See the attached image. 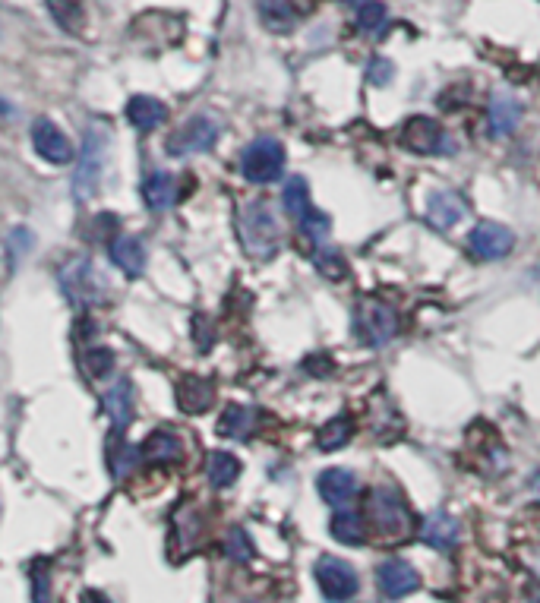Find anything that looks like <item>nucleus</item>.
Wrapping results in <instances>:
<instances>
[{
  "label": "nucleus",
  "instance_id": "nucleus-1",
  "mask_svg": "<svg viewBox=\"0 0 540 603\" xmlns=\"http://www.w3.org/2000/svg\"><path fill=\"white\" fill-rule=\"evenodd\" d=\"M108 146H111V133L108 127L95 124L86 130L83 149L76 152V174H73V196L79 203H89V199L102 187V171L108 162Z\"/></svg>",
  "mask_w": 540,
  "mask_h": 603
},
{
  "label": "nucleus",
  "instance_id": "nucleus-2",
  "mask_svg": "<svg viewBox=\"0 0 540 603\" xmlns=\"http://www.w3.org/2000/svg\"><path fill=\"white\" fill-rule=\"evenodd\" d=\"M240 240H244V247L253 259H272L278 253L282 231H278V221L266 199H253L240 212Z\"/></svg>",
  "mask_w": 540,
  "mask_h": 603
},
{
  "label": "nucleus",
  "instance_id": "nucleus-3",
  "mask_svg": "<svg viewBox=\"0 0 540 603\" xmlns=\"http://www.w3.org/2000/svg\"><path fill=\"white\" fill-rule=\"evenodd\" d=\"M354 335L367 348H386L398 335V313L386 300L364 297L354 307Z\"/></svg>",
  "mask_w": 540,
  "mask_h": 603
},
{
  "label": "nucleus",
  "instance_id": "nucleus-4",
  "mask_svg": "<svg viewBox=\"0 0 540 603\" xmlns=\"http://www.w3.org/2000/svg\"><path fill=\"white\" fill-rule=\"evenodd\" d=\"M240 174L250 184H275L285 174V146L272 136H259L240 155Z\"/></svg>",
  "mask_w": 540,
  "mask_h": 603
},
{
  "label": "nucleus",
  "instance_id": "nucleus-5",
  "mask_svg": "<svg viewBox=\"0 0 540 603\" xmlns=\"http://www.w3.org/2000/svg\"><path fill=\"white\" fill-rule=\"evenodd\" d=\"M367 509H370L373 528L383 534V537L402 540V537L411 534V512H408V506H405V499L398 496L392 487H386V484L373 487L370 506H367Z\"/></svg>",
  "mask_w": 540,
  "mask_h": 603
},
{
  "label": "nucleus",
  "instance_id": "nucleus-6",
  "mask_svg": "<svg viewBox=\"0 0 540 603\" xmlns=\"http://www.w3.org/2000/svg\"><path fill=\"white\" fill-rule=\"evenodd\" d=\"M316 585L329 603H345L357 594L360 581H357V572L348 566L345 559L323 556L316 562Z\"/></svg>",
  "mask_w": 540,
  "mask_h": 603
},
{
  "label": "nucleus",
  "instance_id": "nucleus-7",
  "mask_svg": "<svg viewBox=\"0 0 540 603\" xmlns=\"http://www.w3.org/2000/svg\"><path fill=\"white\" fill-rule=\"evenodd\" d=\"M218 136H222V127H218L212 117L196 114L180 130H174V136L168 139V155L184 158L193 152H209L218 143Z\"/></svg>",
  "mask_w": 540,
  "mask_h": 603
},
{
  "label": "nucleus",
  "instance_id": "nucleus-8",
  "mask_svg": "<svg viewBox=\"0 0 540 603\" xmlns=\"http://www.w3.org/2000/svg\"><path fill=\"white\" fill-rule=\"evenodd\" d=\"M402 143L417 155H452L455 152L452 136L430 117H411L402 130Z\"/></svg>",
  "mask_w": 540,
  "mask_h": 603
},
{
  "label": "nucleus",
  "instance_id": "nucleus-9",
  "mask_svg": "<svg viewBox=\"0 0 540 603\" xmlns=\"http://www.w3.org/2000/svg\"><path fill=\"white\" fill-rule=\"evenodd\" d=\"M32 149L48 165H70L73 155H76L70 136L60 130L54 120H48V117L35 120V124H32Z\"/></svg>",
  "mask_w": 540,
  "mask_h": 603
},
{
  "label": "nucleus",
  "instance_id": "nucleus-10",
  "mask_svg": "<svg viewBox=\"0 0 540 603\" xmlns=\"http://www.w3.org/2000/svg\"><path fill=\"white\" fill-rule=\"evenodd\" d=\"M60 288H64V294L79 307L98 304V275L86 256L67 259V263L60 266Z\"/></svg>",
  "mask_w": 540,
  "mask_h": 603
},
{
  "label": "nucleus",
  "instance_id": "nucleus-11",
  "mask_svg": "<svg viewBox=\"0 0 540 603\" xmlns=\"http://www.w3.org/2000/svg\"><path fill=\"white\" fill-rule=\"evenodd\" d=\"M468 247L477 259H503L515 247V234L499 221H480L468 237Z\"/></svg>",
  "mask_w": 540,
  "mask_h": 603
},
{
  "label": "nucleus",
  "instance_id": "nucleus-12",
  "mask_svg": "<svg viewBox=\"0 0 540 603\" xmlns=\"http://www.w3.org/2000/svg\"><path fill=\"white\" fill-rule=\"evenodd\" d=\"M316 4L319 0H256V10L269 29L288 32L300 23V19H307L316 10Z\"/></svg>",
  "mask_w": 540,
  "mask_h": 603
},
{
  "label": "nucleus",
  "instance_id": "nucleus-13",
  "mask_svg": "<svg viewBox=\"0 0 540 603\" xmlns=\"http://www.w3.org/2000/svg\"><path fill=\"white\" fill-rule=\"evenodd\" d=\"M376 585L379 591H383L386 597L398 600V597H408L420 588V578L414 572L411 562L405 559H383L376 569Z\"/></svg>",
  "mask_w": 540,
  "mask_h": 603
},
{
  "label": "nucleus",
  "instance_id": "nucleus-14",
  "mask_svg": "<svg viewBox=\"0 0 540 603\" xmlns=\"http://www.w3.org/2000/svg\"><path fill=\"white\" fill-rule=\"evenodd\" d=\"M420 540H424L427 547L439 550V553H449L458 547V537H462V528H458V521L446 512H430L424 521H420L417 528Z\"/></svg>",
  "mask_w": 540,
  "mask_h": 603
},
{
  "label": "nucleus",
  "instance_id": "nucleus-15",
  "mask_svg": "<svg viewBox=\"0 0 540 603\" xmlns=\"http://www.w3.org/2000/svg\"><path fill=\"white\" fill-rule=\"evenodd\" d=\"M180 455H184V442L171 430H155L143 439V446H139V458L152 468H168L174 461H180Z\"/></svg>",
  "mask_w": 540,
  "mask_h": 603
},
{
  "label": "nucleus",
  "instance_id": "nucleus-16",
  "mask_svg": "<svg viewBox=\"0 0 540 603\" xmlns=\"http://www.w3.org/2000/svg\"><path fill=\"white\" fill-rule=\"evenodd\" d=\"M108 253H111V263L124 275L139 278V275L146 272V250H143V244H139V237H127V234L124 237H114Z\"/></svg>",
  "mask_w": 540,
  "mask_h": 603
},
{
  "label": "nucleus",
  "instance_id": "nucleus-17",
  "mask_svg": "<svg viewBox=\"0 0 540 603\" xmlns=\"http://www.w3.org/2000/svg\"><path fill=\"white\" fill-rule=\"evenodd\" d=\"M465 212H468V203L458 193H433L430 196L427 218H430V225L439 228V231L455 228L458 221L465 218Z\"/></svg>",
  "mask_w": 540,
  "mask_h": 603
},
{
  "label": "nucleus",
  "instance_id": "nucleus-18",
  "mask_svg": "<svg viewBox=\"0 0 540 603\" xmlns=\"http://www.w3.org/2000/svg\"><path fill=\"white\" fill-rule=\"evenodd\" d=\"M316 490L329 502V506H345V502L357 493V477L348 468H329V471L319 474Z\"/></svg>",
  "mask_w": 540,
  "mask_h": 603
},
{
  "label": "nucleus",
  "instance_id": "nucleus-19",
  "mask_svg": "<svg viewBox=\"0 0 540 603\" xmlns=\"http://www.w3.org/2000/svg\"><path fill=\"white\" fill-rule=\"evenodd\" d=\"M212 398H215V386L209 383V379H203V376H184V379L177 383L180 411H187V414H203V411H209Z\"/></svg>",
  "mask_w": 540,
  "mask_h": 603
},
{
  "label": "nucleus",
  "instance_id": "nucleus-20",
  "mask_svg": "<svg viewBox=\"0 0 540 603\" xmlns=\"http://www.w3.org/2000/svg\"><path fill=\"white\" fill-rule=\"evenodd\" d=\"M127 120L136 130H155L168 120V108L152 95H133L127 102Z\"/></svg>",
  "mask_w": 540,
  "mask_h": 603
},
{
  "label": "nucleus",
  "instance_id": "nucleus-21",
  "mask_svg": "<svg viewBox=\"0 0 540 603\" xmlns=\"http://www.w3.org/2000/svg\"><path fill=\"white\" fill-rule=\"evenodd\" d=\"M174 199H177L174 177H171L168 171H152V174L146 177V184H143V203H146V209L165 212V209L174 206Z\"/></svg>",
  "mask_w": 540,
  "mask_h": 603
},
{
  "label": "nucleus",
  "instance_id": "nucleus-22",
  "mask_svg": "<svg viewBox=\"0 0 540 603\" xmlns=\"http://www.w3.org/2000/svg\"><path fill=\"white\" fill-rule=\"evenodd\" d=\"M518 120H522V105H518L515 98H509V95L493 98V105H490V136L503 139V136L515 133Z\"/></svg>",
  "mask_w": 540,
  "mask_h": 603
},
{
  "label": "nucleus",
  "instance_id": "nucleus-23",
  "mask_svg": "<svg viewBox=\"0 0 540 603\" xmlns=\"http://www.w3.org/2000/svg\"><path fill=\"white\" fill-rule=\"evenodd\" d=\"M45 7L54 16V23L64 32L79 35L86 29V10H83L79 0H45Z\"/></svg>",
  "mask_w": 540,
  "mask_h": 603
},
{
  "label": "nucleus",
  "instance_id": "nucleus-24",
  "mask_svg": "<svg viewBox=\"0 0 540 603\" xmlns=\"http://www.w3.org/2000/svg\"><path fill=\"white\" fill-rule=\"evenodd\" d=\"M240 461H237V455H231V452H212V458H209V468H206V474H209V484L215 487V490H228V487H234L237 484V477H240Z\"/></svg>",
  "mask_w": 540,
  "mask_h": 603
},
{
  "label": "nucleus",
  "instance_id": "nucleus-25",
  "mask_svg": "<svg viewBox=\"0 0 540 603\" xmlns=\"http://www.w3.org/2000/svg\"><path fill=\"white\" fill-rule=\"evenodd\" d=\"M282 206H285V212H288L291 218H297V221H304V218L313 212L310 187H307V180L300 177V174L288 177V184H285V190H282Z\"/></svg>",
  "mask_w": 540,
  "mask_h": 603
},
{
  "label": "nucleus",
  "instance_id": "nucleus-26",
  "mask_svg": "<svg viewBox=\"0 0 540 603\" xmlns=\"http://www.w3.org/2000/svg\"><path fill=\"white\" fill-rule=\"evenodd\" d=\"M332 537L338 540V544H345V547H360L367 540L364 518H360L357 512L338 509V515L332 518Z\"/></svg>",
  "mask_w": 540,
  "mask_h": 603
},
{
  "label": "nucleus",
  "instance_id": "nucleus-27",
  "mask_svg": "<svg viewBox=\"0 0 540 603\" xmlns=\"http://www.w3.org/2000/svg\"><path fill=\"white\" fill-rule=\"evenodd\" d=\"M256 427V411L244 405H228L222 420H218V433L231 439H247Z\"/></svg>",
  "mask_w": 540,
  "mask_h": 603
},
{
  "label": "nucleus",
  "instance_id": "nucleus-28",
  "mask_svg": "<svg viewBox=\"0 0 540 603\" xmlns=\"http://www.w3.org/2000/svg\"><path fill=\"white\" fill-rule=\"evenodd\" d=\"M351 433H354L351 417L348 414H338V417L329 420L323 430L316 433V446H319V452H338L342 446H348Z\"/></svg>",
  "mask_w": 540,
  "mask_h": 603
},
{
  "label": "nucleus",
  "instance_id": "nucleus-29",
  "mask_svg": "<svg viewBox=\"0 0 540 603\" xmlns=\"http://www.w3.org/2000/svg\"><path fill=\"white\" fill-rule=\"evenodd\" d=\"M313 266H316L319 275L329 278V281H345L348 278V259L338 250H332V247L313 250Z\"/></svg>",
  "mask_w": 540,
  "mask_h": 603
},
{
  "label": "nucleus",
  "instance_id": "nucleus-30",
  "mask_svg": "<svg viewBox=\"0 0 540 603\" xmlns=\"http://www.w3.org/2000/svg\"><path fill=\"white\" fill-rule=\"evenodd\" d=\"M386 23H389L386 7L376 4V0H367V4L360 7V13H357V26H360V32H367V35H383Z\"/></svg>",
  "mask_w": 540,
  "mask_h": 603
},
{
  "label": "nucleus",
  "instance_id": "nucleus-31",
  "mask_svg": "<svg viewBox=\"0 0 540 603\" xmlns=\"http://www.w3.org/2000/svg\"><path fill=\"white\" fill-rule=\"evenodd\" d=\"M127 398H130V383H127V379H124V383H117L114 392H108V398H105V411L114 417V424H127V420H130V405H127Z\"/></svg>",
  "mask_w": 540,
  "mask_h": 603
},
{
  "label": "nucleus",
  "instance_id": "nucleus-32",
  "mask_svg": "<svg viewBox=\"0 0 540 603\" xmlns=\"http://www.w3.org/2000/svg\"><path fill=\"white\" fill-rule=\"evenodd\" d=\"M300 231H304L313 244H323V240L332 234V221H329V215H323V212H310L304 221H300Z\"/></svg>",
  "mask_w": 540,
  "mask_h": 603
},
{
  "label": "nucleus",
  "instance_id": "nucleus-33",
  "mask_svg": "<svg viewBox=\"0 0 540 603\" xmlns=\"http://www.w3.org/2000/svg\"><path fill=\"white\" fill-rule=\"evenodd\" d=\"M86 370H89V376H95V379H105V376L114 370V354H111L108 348H92L89 357H86Z\"/></svg>",
  "mask_w": 540,
  "mask_h": 603
},
{
  "label": "nucleus",
  "instance_id": "nucleus-34",
  "mask_svg": "<svg viewBox=\"0 0 540 603\" xmlns=\"http://www.w3.org/2000/svg\"><path fill=\"white\" fill-rule=\"evenodd\" d=\"M228 553H231L234 559H240V562H247V559L253 556V544H250V537H247L244 528H234V531L228 534Z\"/></svg>",
  "mask_w": 540,
  "mask_h": 603
},
{
  "label": "nucleus",
  "instance_id": "nucleus-35",
  "mask_svg": "<svg viewBox=\"0 0 540 603\" xmlns=\"http://www.w3.org/2000/svg\"><path fill=\"white\" fill-rule=\"evenodd\" d=\"M392 76H395V67H392V60H386V57H376L370 64V70H367V79L373 86H389Z\"/></svg>",
  "mask_w": 540,
  "mask_h": 603
},
{
  "label": "nucleus",
  "instance_id": "nucleus-36",
  "mask_svg": "<svg viewBox=\"0 0 540 603\" xmlns=\"http://www.w3.org/2000/svg\"><path fill=\"white\" fill-rule=\"evenodd\" d=\"M83 600H86V603H108V597H105V594H95V591H89Z\"/></svg>",
  "mask_w": 540,
  "mask_h": 603
},
{
  "label": "nucleus",
  "instance_id": "nucleus-37",
  "mask_svg": "<svg viewBox=\"0 0 540 603\" xmlns=\"http://www.w3.org/2000/svg\"><path fill=\"white\" fill-rule=\"evenodd\" d=\"M7 114H13V108L4 102V98H0V117H7Z\"/></svg>",
  "mask_w": 540,
  "mask_h": 603
},
{
  "label": "nucleus",
  "instance_id": "nucleus-38",
  "mask_svg": "<svg viewBox=\"0 0 540 603\" xmlns=\"http://www.w3.org/2000/svg\"><path fill=\"white\" fill-rule=\"evenodd\" d=\"M342 4H348V7H364L367 0H342Z\"/></svg>",
  "mask_w": 540,
  "mask_h": 603
}]
</instances>
